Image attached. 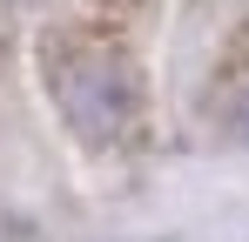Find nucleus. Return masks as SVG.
I'll return each mask as SVG.
<instances>
[{"instance_id": "f257e3e1", "label": "nucleus", "mask_w": 249, "mask_h": 242, "mask_svg": "<svg viewBox=\"0 0 249 242\" xmlns=\"http://www.w3.org/2000/svg\"><path fill=\"white\" fill-rule=\"evenodd\" d=\"M54 101L88 141H115L135 115V74L115 54H68L54 61Z\"/></svg>"}, {"instance_id": "f03ea898", "label": "nucleus", "mask_w": 249, "mask_h": 242, "mask_svg": "<svg viewBox=\"0 0 249 242\" xmlns=\"http://www.w3.org/2000/svg\"><path fill=\"white\" fill-rule=\"evenodd\" d=\"M243 135H249V108H243Z\"/></svg>"}]
</instances>
